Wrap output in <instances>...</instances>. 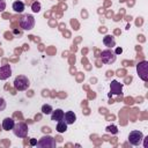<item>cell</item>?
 <instances>
[{
	"label": "cell",
	"instance_id": "6da1fadb",
	"mask_svg": "<svg viewBox=\"0 0 148 148\" xmlns=\"http://www.w3.org/2000/svg\"><path fill=\"white\" fill-rule=\"evenodd\" d=\"M14 88L16 90H20V91H23V90H27L29 87H30V81L27 76L24 75H17L14 80Z\"/></svg>",
	"mask_w": 148,
	"mask_h": 148
},
{
	"label": "cell",
	"instance_id": "7a4b0ae2",
	"mask_svg": "<svg viewBox=\"0 0 148 148\" xmlns=\"http://www.w3.org/2000/svg\"><path fill=\"white\" fill-rule=\"evenodd\" d=\"M20 27L23 30H31L35 27V17L30 14H25L20 18Z\"/></svg>",
	"mask_w": 148,
	"mask_h": 148
},
{
	"label": "cell",
	"instance_id": "3957f363",
	"mask_svg": "<svg viewBox=\"0 0 148 148\" xmlns=\"http://www.w3.org/2000/svg\"><path fill=\"white\" fill-rule=\"evenodd\" d=\"M136 72L142 81H148V62L146 60H142L136 65Z\"/></svg>",
	"mask_w": 148,
	"mask_h": 148
},
{
	"label": "cell",
	"instance_id": "277c9868",
	"mask_svg": "<svg viewBox=\"0 0 148 148\" xmlns=\"http://www.w3.org/2000/svg\"><path fill=\"white\" fill-rule=\"evenodd\" d=\"M56 140L50 135H44L39 139L37 142V147L39 148H54L56 147Z\"/></svg>",
	"mask_w": 148,
	"mask_h": 148
},
{
	"label": "cell",
	"instance_id": "5b68a950",
	"mask_svg": "<svg viewBox=\"0 0 148 148\" xmlns=\"http://www.w3.org/2000/svg\"><path fill=\"white\" fill-rule=\"evenodd\" d=\"M28 131H29L28 125L24 123H17L14 125L13 128V132L17 138H25L28 135Z\"/></svg>",
	"mask_w": 148,
	"mask_h": 148
},
{
	"label": "cell",
	"instance_id": "8992f818",
	"mask_svg": "<svg viewBox=\"0 0 148 148\" xmlns=\"http://www.w3.org/2000/svg\"><path fill=\"white\" fill-rule=\"evenodd\" d=\"M116 58H117V57H116V53L112 52V51L109 50V49L101 52V60H102L103 64H106V65L113 64V62L116 61Z\"/></svg>",
	"mask_w": 148,
	"mask_h": 148
},
{
	"label": "cell",
	"instance_id": "52a82bcc",
	"mask_svg": "<svg viewBox=\"0 0 148 148\" xmlns=\"http://www.w3.org/2000/svg\"><path fill=\"white\" fill-rule=\"evenodd\" d=\"M142 139H143V134L140 131H132L128 134V141L133 146H139L141 143Z\"/></svg>",
	"mask_w": 148,
	"mask_h": 148
},
{
	"label": "cell",
	"instance_id": "ba28073f",
	"mask_svg": "<svg viewBox=\"0 0 148 148\" xmlns=\"http://www.w3.org/2000/svg\"><path fill=\"white\" fill-rule=\"evenodd\" d=\"M112 95H123V84L119 83L116 80L111 81V83H110V94H109V97H111Z\"/></svg>",
	"mask_w": 148,
	"mask_h": 148
},
{
	"label": "cell",
	"instance_id": "9c48e42d",
	"mask_svg": "<svg viewBox=\"0 0 148 148\" xmlns=\"http://www.w3.org/2000/svg\"><path fill=\"white\" fill-rule=\"evenodd\" d=\"M12 75L10 65H2L0 67V80H7Z\"/></svg>",
	"mask_w": 148,
	"mask_h": 148
},
{
	"label": "cell",
	"instance_id": "30bf717a",
	"mask_svg": "<svg viewBox=\"0 0 148 148\" xmlns=\"http://www.w3.org/2000/svg\"><path fill=\"white\" fill-rule=\"evenodd\" d=\"M64 111L61 109H56V110H52L51 112V120L53 121H60L64 119Z\"/></svg>",
	"mask_w": 148,
	"mask_h": 148
},
{
	"label": "cell",
	"instance_id": "8fae6325",
	"mask_svg": "<svg viewBox=\"0 0 148 148\" xmlns=\"http://www.w3.org/2000/svg\"><path fill=\"white\" fill-rule=\"evenodd\" d=\"M64 119H65V123H66L67 125H72V124L75 123L76 116H75V113H74L73 111H67V112L64 114Z\"/></svg>",
	"mask_w": 148,
	"mask_h": 148
},
{
	"label": "cell",
	"instance_id": "7c38bea8",
	"mask_svg": "<svg viewBox=\"0 0 148 148\" xmlns=\"http://www.w3.org/2000/svg\"><path fill=\"white\" fill-rule=\"evenodd\" d=\"M14 125H15V121L13 120V118L7 117V118H5V119L2 120V128H3L5 131H10V130H13V128H14Z\"/></svg>",
	"mask_w": 148,
	"mask_h": 148
},
{
	"label": "cell",
	"instance_id": "4fadbf2b",
	"mask_svg": "<svg viewBox=\"0 0 148 148\" xmlns=\"http://www.w3.org/2000/svg\"><path fill=\"white\" fill-rule=\"evenodd\" d=\"M103 44L108 47H113L116 45V40H114V37L111 36V35H106L104 38H103Z\"/></svg>",
	"mask_w": 148,
	"mask_h": 148
},
{
	"label": "cell",
	"instance_id": "5bb4252c",
	"mask_svg": "<svg viewBox=\"0 0 148 148\" xmlns=\"http://www.w3.org/2000/svg\"><path fill=\"white\" fill-rule=\"evenodd\" d=\"M13 9H14V12H16V13H22L23 10H24V3L22 2V1H14L13 2Z\"/></svg>",
	"mask_w": 148,
	"mask_h": 148
},
{
	"label": "cell",
	"instance_id": "9a60e30c",
	"mask_svg": "<svg viewBox=\"0 0 148 148\" xmlns=\"http://www.w3.org/2000/svg\"><path fill=\"white\" fill-rule=\"evenodd\" d=\"M57 131H58V133H65V132L67 131V124L65 123V120H60V121H58Z\"/></svg>",
	"mask_w": 148,
	"mask_h": 148
},
{
	"label": "cell",
	"instance_id": "2e32d148",
	"mask_svg": "<svg viewBox=\"0 0 148 148\" xmlns=\"http://www.w3.org/2000/svg\"><path fill=\"white\" fill-rule=\"evenodd\" d=\"M52 106L50 105V104H44L43 106H42V112L44 113V114H51V112H52Z\"/></svg>",
	"mask_w": 148,
	"mask_h": 148
},
{
	"label": "cell",
	"instance_id": "e0dca14e",
	"mask_svg": "<svg viewBox=\"0 0 148 148\" xmlns=\"http://www.w3.org/2000/svg\"><path fill=\"white\" fill-rule=\"evenodd\" d=\"M40 2H38V1H35V2H32V5H31V9H32V12L34 13H39L40 12Z\"/></svg>",
	"mask_w": 148,
	"mask_h": 148
},
{
	"label": "cell",
	"instance_id": "ac0fdd59",
	"mask_svg": "<svg viewBox=\"0 0 148 148\" xmlns=\"http://www.w3.org/2000/svg\"><path fill=\"white\" fill-rule=\"evenodd\" d=\"M106 131H108L109 133H112V134H117V133H118V128H117V126H114V125L108 126V127H106Z\"/></svg>",
	"mask_w": 148,
	"mask_h": 148
},
{
	"label": "cell",
	"instance_id": "d6986e66",
	"mask_svg": "<svg viewBox=\"0 0 148 148\" xmlns=\"http://www.w3.org/2000/svg\"><path fill=\"white\" fill-rule=\"evenodd\" d=\"M5 109H6V101L2 97H0V111H3Z\"/></svg>",
	"mask_w": 148,
	"mask_h": 148
},
{
	"label": "cell",
	"instance_id": "ffe728a7",
	"mask_svg": "<svg viewBox=\"0 0 148 148\" xmlns=\"http://www.w3.org/2000/svg\"><path fill=\"white\" fill-rule=\"evenodd\" d=\"M5 8H6V1L5 0H0V12L5 10Z\"/></svg>",
	"mask_w": 148,
	"mask_h": 148
},
{
	"label": "cell",
	"instance_id": "44dd1931",
	"mask_svg": "<svg viewBox=\"0 0 148 148\" xmlns=\"http://www.w3.org/2000/svg\"><path fill=\"white\" fill-rule=\"evenodd\" d=\"M143 140H145V142H143V147H145V148H147V147H148V136L143 138Z\"/></svg>",
	"mask_w": 148,
	"mask_h": 148
},
{
	"label": "cell",
	"instance_id": "7402d4cb",
	"mask_svg": "<svg viewBox=\"0 0 148 148\" xmlns=\"http://www.w3.org/2000/svg\"><path fill=\"white\" fill-rule=\"evenodd\" d=\"M123 52V49L121 47H117L116 49V54H119V53H121Z\"/></svg>",
	"mask_w": 148,
	"mask_h": 148
},
{
	"label": "cell",
	"instance_id": "603a6c76",
	"mask_svg": "<svg viewBox=\"0 0 148 148\" xmlns=\"http://www.w3.org/2000/svg\"><path fill=\"white\" fill-rule=\"evenodd\" d=\"M30 145H31V146H35V145H37V141H36L35 139H31V140H30Z\"/></svg>",
	"mask_w": 148,
	"mask_h": 148
}]
</instances>
